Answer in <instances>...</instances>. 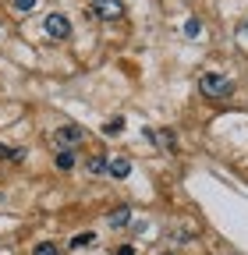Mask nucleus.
<instances>
[{"instance_id":"16","label":"nucleus","mask_w":248,"mask_h":255,"mask_svg":"<svg viewBox=\"0 0 248 255\" xmlns=\"http://www.w3.org/2000/svg\"><path fill=\"white\" fill-rule=\"evenodd\" d=\"M0 36H4V28H0Z\"/></svg>"},{"instance_id":"14","label":"nucleus","mask_w":248,"mask_h":255,"mask_svg":"<svg viewBox=\"0 0 248 255\" xmlns=\"http://www.w3.org/2000/svg\"><path fill=\"white\" fill-rule=\"evenodd\" d=\"M14 7H18V11H32L36 0H14Z\"/></svg>"},{"instance_id":"2","label":"nucleus","mask_w":248,"mask_h":255,"mask_svg":"<svg viewBox=\"0 0 248 255\" xmlns=\"http://www.w3.org/2000/svg\"><path fill=\"white\" fill-rule=\"evenodd\" d=\"M82 138H85V131H82L78 124H60L57 131H53V142H57L60 149H71V145H78Z\"/></svg>"},{"instance_id":"6","label":"nucleus","mask_w":248,"mask_h":255,"mask_svg":"<svg viewBox=\"0 0 248 255\" xmlns=\"http://www.w3.org/2000/svg\"><path fill=\"white\" fill-rule=\"evenodd\" d=\"M131 174V163H128V159H124V156H117V159H110V177H117V181H124V177H128Z\"/></svg>"},{"instance_id":"8","label":"nucleus","mask_w":248,"mask_h":255,"mask_svg":"<svg viewBox=\"0 0 248 255\" xmlns=\"http://www.w3.org/2000/svg\"><path fill=\"white\" fill-rule=\"evenodd\" d=\"M25 156H28L25 149H11V145H4V142H0V159H11V163H21Z\"/></svg>"},{"instance_id":"9","label":"nucleus","mask_w":248,"mask_h":255,"mask_svg":"<svg viewBox=\"0 0 248 255\" xmlns=\"http://www.w3.org/2000/svg\"><path fill=\"white\" fill-rule=\"evenodd\" d=\"M121 131H124V117H110V121L103 124V135H107V138H117Z\"/></svg>"},{"instance_id":"3","label":"nucleus","mask_w":248,"mask_h":255,"mask_svg":"<svg viewBox=\"0 0 248 255\" xmlns=\"http://www.w3.org/2000/svg\"><path fill=\"white\" fill-rule=\"evenodd\" d=\"M92 14L103 18V21H117V18H124V4H121V0H96Z\"/></svg>"},{"instance_id":"5","label":"nucleus","mask_w":248,"mask_h":255,"mask_svg":"<svg viewBox=\"0 0 248 255\" xmlns=\"http://www.w3.org/2000/svg\"><path fill=\"white\" fill-rule=\"evenodd\" d=\"M107 223H110V227H128V223H131V209L128 206H117L114 213H107Z\"/></svg>"},{"instance_id":"15","label":"nucleus","mask_w":248,"mask_h":255,"mask_svg":"<svg viewBox=\"0 0 248 255\" xmlns=\"http://www.w3.org/2000/svg\"><path fill=\"white\" fill-rule=\"evenodd\" d=\"M117 255H135V248H131V245H124V248H117Z\"/></svg>"},{"instance_id":"7","label":"nucleus","mask_w":248,"mask_h":255,"mask_svg":"<svg viewBox=\"0 0 248 255\" xmlns=\"http://www.w3.org/2000/svg\"><path fill=\"white\" fill-rule=\"evenodd\" d=\"M85 170H89V174H107V170H110V159H107V156H92L89 163H85Z\"/></svg>"},{"instance_id":"17","label":"nucleus","mask_w":248,"mask_h":255,"mask_svg":"<svg viewBox=\"0 0 248 255\" xmlns=\"http://www.w3.org/2000/svg\"><path fill=\"white\" fill-rule=\"evenodd\" d=\"M163 255H167V252H163Z\"/></svg>"},{"instance_id":"13","label":"nucleus","mask_w":248,"mask_h":255,"mask_svg":"<svg viewBox=\"0 0 248 255\" xmlns=\"http://www.w3.org/2000/svg\"><path fill=\"white\" fill-rule=\"evenodd\" d=\"M32 255H60V252H57V245H50V241H39V245L32 248Z\"/></svg>"},{"instance_id":"4","label":"nucleus","mask_w":248,"mask_h":255,"mask_svg":"<svg viewBox=\"0 0 248 255\" xmlns=\"http://www.w3.org/2000/svg\"><path fill=\"white\" fill-rule=\"evenodd\" d=\"M46 32L53 39H68L71 36V21L64 14H46Z\"/></svg>"},{"instance_id":"1","label":"nucleus","mask_w":248,"mask_h":255,"mask_svg":"<svg viewBox=\"0 0 248 255\" xmlns=\"http://www.w3.org/2000/svg\"><path fill=\"white\" fill-rule=\"evenodd\" d=\"M199 92L209 96V100H227V96L234 92V82L224 78L220 71H206V75L199 78Z\"/></svg>"},{"instance_id":"10","label":"nucleus","mask_w":248,"mask_h":255,"mask_svg":"<svg viewBox=\"0 0 248 255\" xmlns=\"http://www.w3.org/2000/svg\"><path fill=\"white\" fill-rule=\"evenodd\" d=\"M75 163H78V159H75V149H60V152H57V167H60V170H71Z\"/></svg>"},{"instance_id":"11","label":"nucleus","mask_w":248,"mask_h":255,"mask_svg":"<svg viewBox=\"0 0 248 255\" xmlns=\"http://www.w3.org/2000/svg\"><path fill=\"white\" fill-rule=\"evenodd\" d=\"M92 245H96V234H92V231H85V234H75V238H71V248H92Z\"/></svg>"},{"instance_id":"12","label":"nucleus","mask_w":248,"mask_h":255,"mask_svg":"<svg viewBox=\"0 0 248 255\" xmlns=\"http://www.w3.org/2000/svg\"><path fill=\"white\" fill-rule=\"evenodd\" d=\"M199 32H202V21H199V18H188V21H184V36H192V39H195Z\"/></svg>"}]
</instances>
